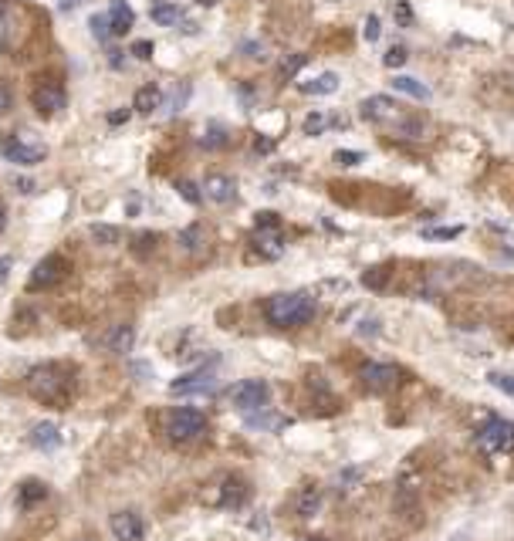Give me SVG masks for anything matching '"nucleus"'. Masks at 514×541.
Listing matches in <instances>:
<instances>
[{
    "instance_id": "23",
    "label": "nucleus",
    "mask_w": 514,
    "mask_h": 541,
    "mask_svg": "<svg viewBox=\"0 0 514 541\" xmlns=\"http://www.w3.org/2000/svg\"><path fill=\"white\" fill-rule=\"evenodd\" d=\"M227 142H230V132H227V125L210 122V125H206V132H203L200 146H203V149H223Z\"/></svg>"
},
{
    "instance_id": "53",
    "label": "nucleus",
    "mask_w": 514,
    "mask_h": 541,
    "mask_svg": "<svg viewBox=\"0 0 514 541\" xmlns=\"http://www.w3.org/2000/svg\"><path fill=\"white\" fill-rule=\"evenodd\" d=\"M109 62L115 64V68H122V51H109Z\"/></svg>"
},
{
    "instance_id": "49",
    "label": "nucleus",
    "mask_w": 514,
    "mask_h": 541,
    "mask_svg": "<svg viewBox=\"0 0 514 541\" xmlns=\"http://www.w3.org/2000/svg\"><path fill=\"white\" fill-rule=\"evenodd\" d=\"M254 149H257V153H271V149H274V139H267V136H264V139L254 142Z\"/></svg>"
},
{
    "instance_id": "45",
    "label": "nucleus",
    "mask_w": 514,
    "mask_h": 541,
    "mask_svg": "<svg viewBox=\"0 0 514 541\" xmlns=\"http://www.w3.org/2000/svg\"><path fill=\"white\" fill-rule=\"evenodd\" d=\"M426 237H443V240H453V237H460V227H443V231H423Z\"/></svg>"
},
{
    "instance_id": "43",
    "label": "nucleus",
    "mask_w": 514,
    "mask_h": 541,
    "mask_svg": "<svg viewBox=\"0 0 514 541\" xmlns=\"http://www.w3.org/2000/svg\"><path fill=\"white\" fill-rule=\"evenodd\" d=\"M366 41H379V17L375 14L366 17Z\"/></svg>"
},
{
    "instance_id": "28",
    "label": "nucleus",
    "mask_w": 514,
    "mask_h": 541,
    "mask_svg": "<svg viewBox=\"0 0 514 541\" xmlns=\"http://www.w3.org/2000/svg\"><path fill=\"white\" fill-rule=\"evenodd\" d=\"M149 17L156 21L159 28H173V24H180V7H176V4H156V7L149 11Z\"/></svg>"
},
{
    "instance_id": "36",
    "label": "nucleus",
    "mask_w": 514,
    "mask_h": 541,
    "mask_svg": "<svg viewBox=\"0 0 514 541\" xmlns=\"http://www.w3.org/2000/svg\"><path fill=\"white\" fill-rule=\"evenodd\" d=\"M339 166H358L362 159H366V153H352V149H339V153L332 156Z\"/></svg>"
},
{
    "instance_id": "44",
    "label": "nucleus",
    "mask_w": 514,
    "mask_h": 541,
    "mask_svg": "<svg viewBox=\"0 0 514 541\" xmlns=\"http://www.w3.org/2000/svg\"><path fill=\"white\" fill-rule=\"evenodd\" d=\"M132 54H136V58H142V62H146V58H153V41H136V45H132Z\"/></svg>"
},
{
    "instance_id": "22",
    "label": "nucleus",
    "mask_w": 514,
    "mask_h": 541,
    "mask_svg": "<svg viewBox=\"0 0 514 541\" xmlns=\"http://www.w3.org/2000/svg\"><path fill=\"white\" fill-rule=\"evenodd\" d=\"M244 497H247V487H244V484H240L237 477H227V480H223V487H220V497H217V501L223 504V508H237Z\"/></svg>"
},
{
    "instance_id": "12",
    "label": "nucleus",
    "mask_w": 514,
    "mask_h": 541,
    "mask_svg": "<svg viewBox=\"0 0 514 541\" xmlns=\"http://www.w3.org/2000/svg\"><path fill=\"white\" fill-rule=\"evenodd\" d=\"M115 541H142V518L136 511H115L109 518Z\"/></svg>"
},
{
    "instance_id": "13",
    "label": "nucleus",
    "mask_w": 514,
    "mask_h": 541,
    "mask_svg": "<svg viewBox=\"0 0 514 541\" xmlns=\"http://www.w3.org/2000/svg\"><path fill=\"white\" fill-rule=\"evenodd\" d=\"M203 197L220 203V206H227V203L237 200V183L230 176H223V173H210L206 183H203Z\"/></svg>"
},
{
    "instance_id": "11",
    "label": "nucleus",
    "mask_w": 514,
    "mask_h": 541,
    "mask_svg": "<svg viewBox=\"0 0 514 541\" xmlns=\"http://www.w3.org/2000/svg\"><path fill=\"white\" fill-rule=\"evenodd\" d=\"M31 102H34V108H37V115L51 119V115H58L64 108V88L58 81H41V85L31 92Z\"/></svg>"
},
{
    "instance_id": "4",
    "label": "nucleus",
    "mask_w": 514,
    "mask_h": 541,
    "mask_svg": "<svg viewBox=\"0 0 514 541\" xmlns=\"http://www.w3.org/2000/svg\"><path fill=\"white\" fill-rule=\"evenodd\" d=\"M203 430H206V417H203L200 409H189V406L173 409L170 419H166V433H170V440H176V443H189Z\"/></svg>"
},
{
    "instance_id": "14",
    "label": "nucleus",
    "mask_w": 514,
    "mask_h": 541,
    "mask_svg": "<svg viewBox=\"0 0 514 541\" xmlns=\"http://www.w3.org/2000/svg\"><path fill=\"white\" fill-rule=\"evenodd\" d=\"M254 250L267 257V261H278L281 254H284V237H281L278 227H257L254 233Z\"/></svg>"
},
{
    "instance_id": "29",
    "label": "nucleus",
    "mask_w": 514,
    "mask_h": 541,
    "mask_svg": "<svg viewBox=\"0 0 514 541\" xmlns=\"http://www.w3.org/2000/svg\"><path fill=\"white\" fill-rule=\"evenodd\" d=\"M328 125H332V119H328L325 112H312V115H305L301 129H305V136H322Z\"/></svg>"
},
{
    "instance_id": "33",
    "label": "nucleus",
    "mask_w": 514,
    "mask_h": 541,
    "mask_svg": "<svg viewBox=\"0 0 514 541\" xmlns=\"http://www.w3.org/2000/svg\"><path fill=\"white\" fill-rule=\"evenodd\" d=\"M176 190H180V197H183V200L187 203H193V206H197V203L203 200V186H197V183H189V180H180V183H176Z\"/></svg>"
},
{
    "instance_id": "20",
    "label": "nucleus",
    "mask_w": 514,
    "mask_h": 541,
    "mask_svg": "<svg viewBox=\"0 0 514 541\" xmlns=\"http://www.w3.org/2000/svg\"><path fill=\"white\" fill-rule=\"evenodd\" d=\"M318 508H322V491H318V487H305V491L298 494V501H295L298 518H315Z\"/></svg>"
},
{
    "instance_id": "48",
    "label": "nucleus",
    "mask_w": 514,
    "mask_h": 541,
    "mask_svg": "<svg viewBox=\"0 0 514 541\" xmlns=\"http://www.w3.org/2000/svg\"><path fill=\"white\" fill-rule=\"evenodd\" d=\"M281 220L278 214H271V210H264V214H257V227H278Z\"/></svg>"
},
{
    "instance_id": "39",
    "label": "nucleus",
    "mask_w": 514,
    "mask_h": 541,
    "mask_svg": "<svg viewBox=\"0 0 514 541\" xmlns=\"http://www.w3.org/2000/svg\"><path fill=\"white\" fill-rule=\"evenodd\" d=\"M247 423H250V426H267V430H278V426H284L288 419H284V417H250Z\"/></svg>"
},
{
    "instance_id": "54",
    "label": "nucleus",
    "mask_w": 514,
    "mask_h": 541,
    "mask_svg": "<svg viewBox=\"0 0 514 541\" xmlns=\"http://www.w3.org/2000/svg\"><path fill=\"white\" fill-rule=\"evenodd\" d=\"M4 227H7V206H4V200H0V233H4Z\"/></svg>"
},
{
    "instance_id": "6",
    "label": "nucleus",
    "mask_w": 514,
    "mask_h": 541,
    "mask_svg": "<svg viewBox=\"0 0 514 541\" xmlns=\"http://www.w3.org/2000/svg\"><path fill=\"white\" fill-rule=\"evenodd\" d=\"M267 400H271V389H267V383H261V379H244V383H237V386L230 389V402H234L237 409H244V413L264 409Z\"/></svg>"
},
{
    "instance_id": "46",
    "label": "nucleus",
    "mask_w": 514,
    "mask_h": 541,
    "mask_svg": "<svg viewBox=\"0 0 514 541\" xmlns=\"http://www.w3.org/2000/svg\"><path fill=\"white\" fill-rule=\"evenodd\" d=\"M240 51H244V54H250V58H264V45H257V41H244V45H240Z\"/></svg>"
},
{
    "instance_id": "26",
    "label": "nucleus",
    "mask_w": 514,
    "mask_h": 541,
    "mask_svg": "<svg viewBox=\"0 0 514 541\" xmlns=\"http://www.w3.org/2000/svg\"><path fill=\"white\" fill-rule=\"evenodd\" d=\"M392 132H396L399 139H423V122L416 115H403L399 122L392 125Z\"/></svg>"
},
{
    "instance_id": "27",
    "label": "nucleus",
    "mask_w": 514,
    "mask_h": 541,
    "mask_svg": "<svg viewBox=\"0 0 514 541\" xmlns=\"http://www.w3.org/2000/svg\"><path fill=\"white\" fill-rule=\"evenodd\" d=\"M88 233H92L95 244H102V248H112V244H119V227H112V223H92L88 227Z\"/></svg>"
},
{
    "instance_id": "51",
    "label": "nucleus",
    "mask_w": 514,
    "mask_h": 541,
    "mask_svg": "<svg viewBox=\"0 0 514 541\" xmlns=\"http://www.w3.org/2000/svg\"><path fill=\"white\" fill-rule=\"evenodd\" d=\"M125 119H129V108H125V112H112V115H109V122H112V125H122Z\"/></svg>"
},
{
    "instance_id": "38",
    "label": "nucleus",
    "mask_w": 514,
    "mask_h": 541,
    "mask_svg": "<svg viewBox=\"0 0 514 541\" xmlns=\"http://www.w3.org/2000/svg\"><path fill=\"white\" fill-rule=\"evenodd\" d=\"M386 278H390V274H386V267H373V271H366V274H362V281H366L369 288H382V284H386Z\"/></svg>"
},
{
    "instance_id": "34",
    "label": "nucleus",
    "mask_w": 514,
    "mask_h": 541,
    "mask_svg": "<svg viewBox=\"0 0 514 541\" xmlns=\"http://www.w3.org/2000/svg\"><path fill=\"white\" fill-rule=\"evenodd\" d=\"M11 45V17H7V4L0 0V54Z\"/></svg>"
},
{
    "instance_id": "21",
    "label": "nucleus",
    "mask_w": 514,
    "mask_h": 541,
    "mask_svg": "<svg viewBox=\"0 0 514 541\" xmlns=\"http://www.w3.org/2000/svg\"><path fill=\"white\" fill-rule=\"evenodd\" d=\"M298 88L305 95H332V92H339V75L328 71V75H318L315 81H301Z\"/></svg>"
},
{
    "instance_id": "42",
    "label": "nucleus",
    "mask_w": 514,
    "mask_h": 541,
    "mask_svg": "<svg viewBox=\"0 0 514 541\" xmlns=\"http://www.w3.org/2000/svg\"><path fill=\"white\" fill-rule=\"evenodd\" d=\"M11 186H14L17 193H24V197L37 190V186H34V180H28V176H11Z\"/></svg>"
},
{
    "instance_id": "32",
    "label": "nucleus",
    "mask_w": 514,
    "mask_h": 541,
    "mask_svg": "<svg viewBox=\"0 0 514 541\" xmlns=\"http://www.w3.org/2000/svg\"><path fill=\"white\" fill-rule=\"evenodd\" d=\"M406 58H409V51H406L403 45H392L390 51L382 54V64H386V68H403Z\"/></svg>"
},
{
    "instance_id": "10",
    "label": "nucleus",
    "mask_w": 514,
    "mask_h": 541,
    "mask_svg": "<svg viewBox=\"0 0 514 541\" xmlns=\"http://www.w3.org/2000/svg\"><path fill=\"white\" fill-rule=\"evenodd\" d=\"M68 274V261H64L62 254H47V257H41V261L34 264L31 271V291H41V288H54L58 281Z\"/></svg>"
},
{
    "instance_id": "40",
    "label": "nucleus",
    "mask_w": 514,
    "mask_h": 541,
    "mask_svg": "<svg viewBox=\"0 0 514 541\" xmlns=\"http://www.w3.org/2000/svg\"><path fill=\"white\" fill-rule=\"evenodd\" d=\"M11 105H14V92H11V85L0 78V115H7Z\"/></svg>"
},
{
    "instance_id": "1",
    "label": "nucleus",
    "mask_w": 514,
    "mask_h": 541,
    "mask_svg": "<svg viewBox=\"0 0 514 541\" xmlns=\"http://www.w3.org/2000/svg\"><path fill=\"white\" fill-rule=\"evenodd\" d=\"M71 386H75V372L62 366V362H45V366L31 369V376H28L31 396L41 402H51V406H64L68 396H71Z\"/></svg>"
},
{
    "instance_id": "37",
    "label": "nucleus",
    "mask_w": 514,
    "mask_h": 541,
    "mask_svg": "<svg viewBox=\"0 0 514 541\" xmlns=\"http://www.w3.org/2000/svg\"><path fill=\"white\" fill-rule=\"evenodd\" d=\"M156 233H139V237H136V254H142V257H146V254H149V250H156Z\"/></svg>"
},
{
    "instance_id": "5",
    "label": "nucleus",
    "mask_w": 514,
    "mask_h": 541,
    "mask_svg": "<svg viewBox=\"0 0 514 541\" xmlns=\"http://www.w3.org/2000/svg\"><path fill=\"white\" fill-rule=\"evenodd\" d=\"M477 447L484 453H508V450H514V423L498 417L491 423H484L481 433H477Z\"/></svg>"
},
{
    "instance_id": "25",
    "label": "nucleus",
    "mask_w": 514,
    "mask_h": 541,
    "mask_svg": "<svg viewBox=\"0 0 514 541\" xmlns=\"http://www.w3.org/2000/svg\"><path fill=\"white\" fill-rule=\"evenodd\" d=\"M45 494H47V487L41 480H24V484H21V494H17V504H21V508H31L34 501H41Z\"/></svg>"
},
{
    "instance_id": "17",
    "label": "nucleus",
    "mask_w": 514,
    "mask_h": 541,
    "mask_svg": "<svg viewBox=\"0 0 514 541\" xmlns=\"http://www.w3.org/2000/svg\"><path fill=\"white\" fill-rule=\"evenodd\" d=\"M31 443L37 450H58V447H62V430H58L51 419H45V423H34V426H31Z\"/></svg>"
},
{
    "instance_id": "30",
    "label": "nucleus",
    "mask_w": 514,
    "mask_h": 541,
    "mask_svg": "<svg viewBox=\"0 0 514 541\" xmlns=\"http://www.w3.org/2000/svg\"><path fill=\"white\" fill-rule=\"evenodd\" d=\"M305 64H308V54H288V58H284V62H281V78H295L298 71H301V68H305Z\"/></svg>"
},
{
    "instance_id": "50",
    "label": "nucleus",
    "mask_w": 514,
    "mask_h": 541,
    "mask_svg": "<svg viewBox=\"0 0 514 541\" xmlns=\"http://www.w3.org/2000/svg\"><path fill=\"white\" fill-rule=\"evenodd\" d=\"M358 332H362V335H375V332H379V322H373V318H369V322H362V328H358Z\"/></svg>"
},
{
    "instance_id": "16",
    "label": "nucleus",
    "mask_w": 514,
    "mask_h": 541,
    "mask_svg": "<svg viewBox=\"0 0 514 541\" xmlns=\"http://www.w3.org/2000/svg\"><path fill=\"white\" fill-rule=\"evenodd\" d=\"M109 24H112V34H129L132 24H136V11L125 4V0H112L109 4Z\"/></svg>"
},
{
    "instance_id": "2",
    "label": "nucleus",
    "mask_w": 514,
    "mask_h": 541,
    "mask_svg": "<svg viewBox=\"0 0 514 541\" xmlns=\"http://www.w3.org/2000/svg\"><path fill=\"white\" fill-rule=\"evenodd\" d=\"M264 315H267V322L278 325V328H298V325L315 318V298L305 291L274 294V298H267Z\"/></svg>"
},
{
    "instance_id": "18",
    "label": "nucleus",
    "mask_w": 514,
    "mask_h": 541,
    "mask_svg": "<svg viewBox=\"0 0 514 541\" xmlns=\"http://www.w3.org/2000/svg\"><path fill=\"white\" fill-rule=\"evenodd\" d=\"M132 108L142 112V115H153L156 108H163V88L159 85H142L136 98H132Z\"/></svg>"
},
{
    "instance_id": "24",
    "label": "nucleus",
    "mask_w": 514,
    "mask_h": 541,
    "mask_svg": "<svg viewBox=\"0 0 514 541\" xmlns=\"http://www.w3.org/2000/svg\"><path fill=\"white\" fill-rule=\"evenodd\" d=\"M203 244H206V231H203L200 223H193L187 231H180V248L189 250V254H200Z\"/></svg>"
},
{
    "instance_id": "15",
    "label": "nucleus",
    "mask_w": 514,
    "mask_h": 541,
    "mask_svg": "<svg viewBox=\"0 0 514 541\" xmlns=\"http://www.w3.org/2000/svg\"><path fill=\"white\" fill-rule=\"evenodd\" d=\"M132 345H136V328L132 325H115L109 335H105V349H109L112 356L132 352Z\"/></svg>"
},
{
    "instance_id": "7",
    "label": "nucleus",
    "mask_w": 514,
    "mask_h": 541,
    "mask_svg": "<svg viewBox=\"0 0 514 541\" xmlns=\"http://www.w3.org/2000/svg\"><path fill=\"white\" fill-rule=\"evenodd\" d=\"M217 389V372H214V362L203 366V369H193L180 379L170 383V392L173 396H197V392H214Z\"/></svg>"
},
{
    "instance_id": "19",
    "label": "nucleus",
    "mask_w": 514,
    "mask_h": 541,
    "mask_svg": "<svg viewBox=\"0 0 514 541\" xmlns=\"http://www.w3.org/2000/svg\"><path fill=\"white\" fill-rule=\"evenodd\" d=\"M392 88L409 95V98H416V102H426V98H430V88L423 85L420 78H409V75H396L392 78Z\"/></svg>"
},
{
    "instance_id": "52",
    "label": "nucleus",
    "mask_w": 514,
    "mask_h": 541,
    "mask_svg": "<svg viewBox=\"0 0 514 541\" xmlns=\"http://www.w3.org/2000/svg\"><path fill=\"white\" fill-rule=\"evenodd\" d=\"M81 4H85V0H58L62 11H75V7H81Z\"/></svg>"
},
{
    "instance_id": "9",
    "label": "nucleus",
    "mask_w": 514,
    "mask_h": 541,
    "mask_svg": "<svg viewBox=\"0 0 514 541\" xmlns=\"http://www.w3.org/2000/svg\"><path fill=\"white\" fill-rule=\"evenodd\" d=\"M358 115L366 119V122H379V125H396L399 119H403L406 112L396 102H392L390 95H369L366 102H362V108H358Z\"/></svg>"
},
{
    "instance_id": "35",
    "label": "nucleus",
    "mask_w": 514,
    "mask_h": 541,
    "mask_svg": "<svg viewBox=\"0 0 514 541\" xmlns=\"http://www.w3.org/2000/svg\"><path fill=\"white\" fill-rule=\"evenodd\" d=\"M487 379H491V386H498L501 392H508V396H514V376H508V372H491Z\"/></svg>"
},
{
    "instance_id": "31",
    "label": "nucleus",
    "mask_w": 514,
    "mask_h": 541,
    "mask_svg": "<svg viewBox=\"0 0 514 541\" xmlns=\"http://www.w3.org/2000/svg\"><path fill=\"white\" fill-rule=\"evenodd\" d=\"M88 28H92V34L98 37V41H109V34H112L109 14H92L88 17Z\"/></svg>"
},
{
    "instance_id": "47",
    "label": "nucleus",
    "mask_w": 514,
    "mask_h": 541,
    "mask_svg": "<svg viewBox=\"0 0 514 541\" xmlns=\"http://www.w3.org/2000/svg\"><path fill=\"white\" fill-rule=\"evenodd\" d=\"M11 267H14V257H7V254H4V257H0V288H4V284H7V278H11Z\"/></svg>"
},
{
    "instance_id": "3",
    "label": "nucleus",
    "mask_w": 514,
    "mask_h": 541,
    "mask_svg": "<svg viewBox=\"0 0 514 541\" xmlns=\"http://www.w3.org/2000/svg\"><path fill=\"white\" fill-rule=\"evenodd\" d=\"M0 156L7 163H17V166H37L47 156V146L41 139H34L31 132H21V136L0 132Z\"/></svg>"
},
{
    "instance_id": "41",
    "label": "nucleus",
    "mask_w": 514,
    "mask_h": 541,
    "mask_svg": "<svg viewBox=\"0 0 514 541\" xmlns=\"http://www.w3.org/2000/svg\"><path fill=\"white\" fill-rule=\"evenodd\" d=\"M392 14H396V24H399V28H406V24L413 21V11H409V4H406V0H399V4H396V11H392Z\"/></svg>"
},
{
    "instance_id": "8",
    "label": "nucleus",
    "mask_w": 514,
    "mask_h": 541,
    "mask_svg": "<svg viewBox=\"0 0 514 541\" xmlns=\"http://www.w3.org/2000/svg\"><path fill=\"white\" fill-rule=\"evenodd\" d=\"M362 383L366 389H373V392H392V389H399L403 383V372L390 366V362H366L362 366Z\"/></svg>"
}]
</instances>
